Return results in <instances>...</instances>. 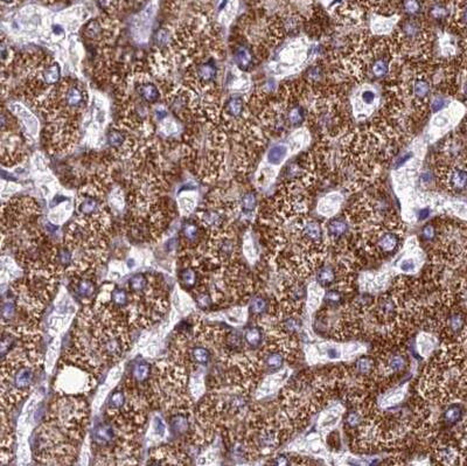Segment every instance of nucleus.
<instances>
[{"instance_id": "obj_1", "label": "nucleus", "mask_w": 467, "mask_h": 466, "mask_svg": "<svg viewBox=\"0 0 467 466\" xmlns=\"http://www.w3.org/2000/svg\"><path fill=\"white\" fill-rule=\"evenodd\" d=\"M397 40L400 43L408 47L417 46L425 40V30L423 24L414 17H409L400 25L397 33Z\"/></svg>"}, {"instance_id": "obj_2", "label": "nucleus", "mask_w": 467, "mask_h": 466, "mask_svg": "<svg viewBox=\"0 0 467 466\" xmlns=\"http://www.w3.org/2000/svg\"><path fill=\"white\" fill-rule=\"evenodd\" d=\"M386 50V48H385ZM374 53V55L368 57L365 70L368 71V77L371 79H382L388 75L390 70V59L389 54L386 53Z\"/></svg>"}, {"instance_id": "obj_3", "label": "nucleus", "mask_w": 467, "mask_h": 466, "mask_svg": "<svg viewBox=\"0 0 467 466\" xmlns=\"http://www.w3.org/2000/svg\"><path fill=\"white\" fill-rule=\"evenodd\" d=\"M88 271H81L75 272L74 283H72V290H74L76 297L82 299V301L90 302L95 297L96 292V285L94 283L91 278L86 276Z\"/></svg>"}, {"instance_id": "obj_4", "label": "nucleus", "mask_w": 467, "mask_h": 466, "mask_svg": "<svg viewBox=\"0 0 467 466\" xmlns=\"http://www.w3.org/2000/svg\"><path fill=\"white\" fill-rule=\"evenodd\" d=\"M443 179L450 190L462 191L467 187V171L458 165L445 168Z\"/></svg>"}, {"instance_id": "obj_5", "label": "nucleus", "mask_w": 467, "mask_h": 466, "mask_svg": "<svg viewBox=\"0 0 467 466\" xmlns=\"http://www.w3.org/2000/svg\"><path fill=\"white\" fill-rule=\"evenodd\" d=\"M201 229H202V227L200 223H195V222H186L182 226L181 235H182L183 243H186L188 245V249L195 248L198 243H200Z\"/></svg>"}, {"instance_id": "obj_6", "label": "nucleus", "mask_w": 467, "mask_h": 466, "mask_svg": "<svg viewBox=\"0 0 467 466\" xmlns=\"http://www.w3.org/2000/svg\"><path fill=\"white\" fill-rule=\"evenodd\" d=\"M431 94V84L425 77H417L412 82L411 95L415 102L423 103L426 102Z\"/></svg>"}, {"instance_id": "obj_7", "label": "nucleus", "mask_w": 467, "mask_h": 466, "mask_svg": "<svg viewBox=\"0 0 467 466\" xmlns=\"http://www.w3.org/2000/svg\"><path fill=\"white\" fill-rule=\"evenodd\" d=\"M169 424H171L172 431L176 436L187 435L191 428L190 418H188L187 414H184L183 411H176V413L173 414V416L169 418Z\"/></svg>"}, {"instance_id": "obj_8", "label": "nucleus", "mask_w": 467, "mask_h": 466, "mask_svg": "<svg viewBox=\"0 0 467 466\" xmlns=\"http://www.w3.org/2000/svg\"><path fill=\"white\" fill-rule=\"evenodd\" d=\"M179 279L182 287L186 290H194L199 284V273L195 270V266L191 263H187V266L179 272Z\"/></svg>"}, {"instance_id": "obj_9", "label": "nucleus", "mask_w": 467, "mask_h": 466, "mask_svg": "<svg viewBox=\"0 0 467 466\" xmlns=\"http://www.w3.org/2000/svg\"><path fill=\"white\" fill-rule=\"evenodd\" d=\"M151 377V366L147 363H136L131 369V384L133 386H145Z\"/></svg>"}, {"instance_id": "obj_10", "label": "nucleus", "mask_w": 467, "mask_h": 466, "mask_svg": "<svg viewBox=\"0 0 467 466\" xmlns=\"http://www.w3.org/2000/svg\"><path fill=\"white\" fill-rule=\"evenodd\" d=\"M235 61L241 70H248L252 64V53L247 45H238L234 53Z\"/></svg>"}, {"instance_id": "obj_11", "label": "nucleus", "mask_w": 467, "mask_h": 466, "mask_svg": "<svg viewBox=\"0 0 467 466\" xmlns=\"http://www.w3.org/2000/svg\"><path fill=\"white\" fill-rule=\"evenodd\" d=\"M188 355H190L192 362L198 364V366H207L212 360L211 350L207 347H204V346H194V347H192Z\"/></svg>"}, {"instance_id": "obj_12", "label": "nucleus", "mask_w": 467, "mask_h": 466, "mask_svg": "<svg viewBox=\"0 0 467 466\" xmlns=\"http://www.w3.org/2000/svg\"><path fill=\"white\" fill-rule=\"evenodd\" d=\"M302 234L306 240L313 242V243L319 242L323 237V230H321L320 225L316 221H312V220L304 223L302 227Z\"/></svg>"}, {"instance_id": "obj_13", "label": "nucleus", "mask_w": 467, "mask_h": 466, "mask_svg": "<svg viewBox=\"0 0 467 466\" xmlns=\"http://www.w3.org/2000/svg\"><path fill=\"white\" fill-rule=\"evenodd\" d=\"M148 284H150V279L146 274L144 273H136L130 278L129 281V290L130 296L139 295L146 290Z\"/></svg>"}, {"instance_id": "obj_14", "label": "nucleus", "mask_w": 467, "mask_h": 466, "mask_svg": "<svg viewBox=\"0 0 467 466\" xmlns=\"http://www.w3.org/2000/svg\"><path fill=\"white\" fill-rule=\"evenodd\" d=\"M288 152L289 150L287 145H274L267 152V162L273 166L281 165L285 160V158H287Z\"/></svg>"}, {"instance_id": "obj_15", "label": "nucleus", "mask_w": 467, "mask_h": 466, "mask_svg": "<svg viewBox=\"0 0 467 466\" xmlns=\"http://www.w3.org/2000/svg\"><path fill=\"white\" fill-rule=\"evenodd\" d=\"M398 242H400L398 235L395 233L388 232V233H383L381 236L379 237L378 244H379V247L382 249V251L392 252L397 248Z\"/></svg>"}, {"instance_id": "obj_16", "label": "nucleus", "mask_w": 467, "mask_h": 466, "mask_svg": "<svg viewBox=\"0 0 467 466\" xmlns=\"http://www.w3.org/2000/svg\"><path fill=\"white\" fill-rule=\"evenodd\" d=\"M110 297H111L112 305L118 309L128 308L130 299H131V297H130V294H128L124 289H119V288H116L114 291H111Z\"/></svg>"}, {"instance_id": "obj_17", "label": "nucleus", "mask_w": 467, "mask_h": 466, "mask_svg": "<svg viewBox=\"0 0 467 466\" xmlns=\"http://www.w3.org/2000/svg\"><path fill=\"white\" fill-rule=\"evenodd\" d=\"M347 229H348V225H347V222L343 219L332 220L327 227L328 235L333 238H339L340 236H342L347 232Z\"/></svg>"}, {"instance_id": "obj_18", "label": "nucleus", "mask_w": 467, "mask_h": 466, "mask_svg": "<svg viewBox=\"0 0 467 466\" xmlns=\"http://www.w3.org/2000/svg\"><path fill=\"white\" fill-rule=\"evenodd\" d=\"M401 9L408 17H416L422 11L421 0H401Z\"/></svg>"}, {"instance_id": "obj_19", "label": "nucleus", "mask_w": 467, "mask_h": 466, "mask_svg": "<svg viewBox=\"0 0 467 466\" xmlns=\"http://www.w3.org/2000/svg\"><path fill=\"white\" fill-rule=\"evenodd\" d=\"M17 309H18V304L16 301L12 298L5 299L3 303V310H2V318H3V323L5 324L6 321H10L13 319L14 316L17 313Z\"/></svg>"}, {"instance_id": "obj_20", "label": "nucleus", "mask_w": 467, "mask_h": 466, "mask_svg": "<svg viewBox=\"0 0 467 466\" xmlns=\"http://www.w3.org/2000/svg\"><path fill=\"white\" fill-rule=\"evenodd\" d=\"M304 118H305L304 109L302 107H298V106L291 108L287 115V119H288L289 124L293 126V128H298V126L302 125L304 122Z\"/></svg>"}, {"instance_id": "obj_21", "label": "nucleus", "mask_w": 467, "mask_h": 466, "mask_svg": "<svg viewBox=\"0 0 467 466\" xmlns=\"http://www.w3.org/2000/svg\"><path fill=\"white\" fill-rule=\"evenodd\" d=\"M454 19L459 28L467 31V0H460L458 3Z\"/></svg>"}, {"instance_id": "obj_22", "label": "nucleus", "mask_w": 467, "mask_h": 466, "mask_svg": "<svg viewBox=\"0 0 467 466\" xmlns=\"http://www.w3.org/2000/svg\"><path fill=\"white\" fill-rule=\"evenodd\" d=\"M447 325L452 333H460V332L462 331V328H464L465 326L464 314H461L459 312L452 313L451 316L448 317Z\"/></svg>"}, {"instance_id": "obj_23", "label": "nucleus", "mask_w": 467, "mask_h": 466, "mask_svg": "<svg viewBox=\"0 0 467 466\" xmlns=\"http://www.w3.org/2000/svg\"><path fill=\"white\" fill-rule=\"evenodd\" d=\"M283 356L281 353H269L264 359V364L269 370H277L283 366Z\"/></svg>"}, {"instance_id": "obj_24", "label": "nucleus", "mask_w": 467, "mask_h": 466, "mask_svg": "<svg viewBox=\"0 0 467 466\" xmlns=\"http://www.w3.org/2000/svg\"><path fill=\"white\" fill-rule=\"evenodd\" d=\"M244 338H245V341L248 342V345L252 346V347H257V346H259L260 342H262L263 335L259 328L251 327L245 332Z\"/></svg>"}, {"instance_id": "obj_25", "label": "nucleus", "mask_w": 467, "mask_h": 466, "mask_svg": "<svg viewBox=\"0 0 467 466\" xmlns=\"http://www.w3.org/2000/svg\"><path fill=\"white\" fill-rule=\"evenodd\" d=\"M461 415H462L461 408L459 407L458 404H453V406L448 407L446 409V411H445L444 418H445V421L447 422V423L454 424V423H457L459 420H460Z\"/></svg>"}, {"instance_id": "obj_26", "label": "nucleus", "mask_w": 467, "mask_h": 466, "mask_svg": "<svg viewBox=\"0 0 467 466\" xmlns=\"http://www.w3.org/2000/svg\"><path fill=\"white\" fill-rule=\"evenodd\" d=\"M241 206L244 213H251L255 211V208L257 206V198H256L255 193L249 192L247 194H244L241 200Z\"/></svg>"}, {"instance_id": "obj_27", "label": "nucleus", "mask_w": 467, "mask_h": 466, "mask_svg": "<svg viewBox=\"0 0 467 466\" xmlns=\"http://www.w3.org/2000/svg\"><path fill=\"white\" fill-rule=\"evenodd\" d=\"M418 348H419V352H421V354L428 356L429 353L431 352L433 348V340L431 339V337H429V335H425V334L419 335Z\"/></svg>"}, {"instance_id": "obj_28", "label": "nucleus", "mask_w": 467, "mask_h": 466, "mask_svg": "<svg viewBox=\"0 0 467 466\" xmlns=\"http://www.w3.org/2000/svg\"><path fill=\"white\" fill-rule=\"evenodd\" d=\"M318 279L323 285H329L335 279V272L331 266H325L318 273Z\"/></svg>"}, {"instance_id": "obj_29", "label": "nucleus", "mask_w": 467, "mask_h": 466, "mask_svg": "<svg viewBox=\"0 0 467 466\" xmlns=\"http://www.w3.org/2000/svg\"><path fill=\"white\" fill-rule=\"evenodd\" d=\"M321 294H323V292L320 291V289L317 284H313L312 287H310V308L312 310L316 309L317 306L320 304Z\"/></svg>"}, {"instance_id": "obj_30", "label": "nucleus", "mask_w": 467, "mask_h": 466, "mask_svg": "<svg viewBox=\"0 0 467 466\" xmlns=\"http://www.w3.org/2000/svg\"><path fill=\"white\" fill-rule=\"evenodd\" d=\"M335 410H332V411H329L328 414H326L324 415V417H323V420L320 421V425H321V428H332V427H334V425L336 424V422H338V418L340 416V414H335L334 413Z\"/></svg>"}, {"instance_id": "obj_31", "label": "nucleus", "mask_w": 467, "mask_h": 466, "mask_svg": "<svg viewBox=\"0 0 467 466\" xmlns=\"http://www.w3.org/2000/svg\"><path fill=\"white\" fill-rule=\"evenodd\" d=\"M320 353L324 354L329 360H336L341 355V352H340V349L335 345H325V347L320 350Z\"/></svg>"}, {"instance_id": "obj_32", "label": "nucleus", "mask_w": 467, "mask_h": 466, "mask_svg": "<svg viewBox=\"0 0 467 466\" xmlns=\"http://www.w3.org/2000/svg\"><path fill=\"white\" fill-rule=\"evenodd\" d=\"M398 268H400L401 271H403L404 273H411L415 272L416 269H417V264H416L414 258H403L398 264Z\"/></svg>"}, {"instance_id": "obj_33", "label": "nucleus", "mask_w": 467, "mask_h": 466, "mask_svg": "<svg viewBox=\"0 0 467 466\" xmlns=\"http://www.w3.org/2000/svg\"><path fill=\"white\" fill-rule=\"evenodd\" d=\"M447 14H448L447 7L444 6L443 4H434V5L432 6L431 16L432 18H434V19H437V20L444 19Z\"/></svg>"}, {"instance_id": "obj_34", "label": "nucleus", "mask_w": 467, "mask_h": 466, "mask_svg": "<svg viewBox=\"0 0 467 466\" xmlns=\"http://www.w3.org/2000/svg\"><path fill=\"white\" fill-rule=\"evenodd\" d=\"M379 306H380V311H381L383 316H389V314L394 313V311H395V303L389 298L382 299V301L380 302Z\"/></svg>"}, {"instance_id": "obj_35", "label": "nucleus", "mask_w": 467, "mask_h": 466, "mask_svg": "<svg viewBox=\"0 0 467 466\" xmlns=\"http://www.w3.org/2000/svg\"><path fill=\"white\" fill-rule=\"evenodd\" d=\"M251 312L253 314H262L264 311H265L266 309V302H265V299H263V298H260V297H257L253 299V301L251 302Z\"/></svg>"}, {"instance_id": "obj_36", "label": "nucleus", "mask_w": 467, "mask_h": 466, "mask_svg": "<svg viewBox=\"0 0 467 466\" xmlns=\"http://www.w3.org/2000/svg\"><path fill=\"white\" fill-rule=\"evenodd\" d=\"M371 361L368 357H361V359L356 362V370L360 374H367L371 369Z\"/></svg>"}, {"instance_id": "obj_37", "label": "nucleus", "mask_w": 467, "mask_h": 466, "mask_svg": "<svg viewBox=\"0 0 467 466\" xmlns=\"http://www.w3.org/2000/svg\"><path fill=\"white\" fill-rule=\"evenodd\" d=\"M389 367H390V369L394 371H400L405 367V361L403 357L400 355L394 356L389 361Z\"/></svg>"}, {"instance_id": "obj_38", "label": "nucleus", "mask_w": 467, "mask_h": 466, "mask_svg": "<svg viewBox=\"0 0 467 466\" xmlns=\"http://www.w3.org/2000/svg\"><path fill=\"white\" fill-rule=\"evenodd\" d=\"M283 326L287 331L289 332H296L298 331L300 328V321L297 319V318H292L290 317L287 320H284Z\"/></svg>"}, {"instance_id": "obj_39", "label": "nucleus", "mask_w": 467, "mask_h": 466, "mask_svg": "<svg viewBox=\"0 0 467 466\" xmlns=\"http://www.w3.org/2000/svg\"><path fill=\"white\" fill-rule=\"evenodd\" d=\"M361 100H362V102H363L364 104H367V106H371L376 100V94L374 90L365 89L361 92Z\"/></svg>"}, {"instance_id": "obj_40", "label": "nucleus", "mask_w": 467, "mask_h": 466, "mask_svg": "<svg viewBox=\"0 0 467 466\" xmlns=\"http://www.w3.org/2000/svg\"><path fill=\"white\" fill-rule=\"evenodd\" d=\"M403 396H404L403 390H398V392L393 393L392 395H389L388 397H387V400H385V404L387 407L393 406V404H396V403L400 402L402 399H403Z\"/></svg>"}, {"instance_id": "obj_41", "label": "nucleus", "mask_w": 467, "mask_h": 466, "mask_svg": "<svg viewBox=\"0 0 467 466\" xmlns=\"http://www.w3.org/2000/svg\"><path fill=\"white\" fill-rule=\"evenodd\" d=\"M446 107V100L443 99V97H434L431 102V110L433 113H437L441 109Z\"/></svg>"}, {"instance_id": "obj_42", "label": "nucleus", "mask_w": 467, "mask_h": 466, "mask_svg": "<svg viewBox=\"0 0 467 466\" xmlns=\"http://www.w3.org/2000/svg\"><path fill=\"white\" fill-rule=\"evenodd\" d=\"M422 236L424 238L425 241H431L436 236V228L432 225H426L424 228H423L422 232Z\"/></svg>"}, {"instance_id": "obj_43", "label": "nucleus", "mask_w": 467, "mask_h": 466, "mask_svg": "<svg viewBox=\"0 0 467 466\" xmlns=\"http://www.w3.org/2000/svg\"><path fill=\"white\" fill-rule=\"evenodd\" d=\"M359 423H360V415H357L356 413L349 414V416L347 417V424H348L350 428H354V427H356Z\"/></svg>"}, {"instance_id": "obj_44", "label": "nucleus", "mask_w": 467, "mask_h": 466, "mask_svg": "<svg viewBox=\"0 0 467 466\" xmlns=\"http://www.w3.org/2000/svg\"><path fill=\"white\" fill-rule=\"evenodd\" d=\"M340 298H341V296H340L339 292H336V291H331L329 294H327V297H326L327 302L332 303V304H334V303H339Z\"/></svg>"}, {"instance_id": "obj_45", "label": "nucleus", "mask_w": 467, "mask_h": 466, "mask_svg": "<svg viewBox=\"0 0 467 466\" xmlns=\"http://www.w3.org/2000/svg\"><path fill=\"white\" fill-rule=\"evenodd\" d=\"M430 214H431V209L428 208V207L422 208L421 211L418 212V220H419V221H424V220H426L429 218Z\"/></svg>"}, {"instance_id": "obj_46", "label": "nucleus", "mask_w": 467, "mask_h": 466, "mask_svg": "<svg viewBox=\"0 0 467 466\" xmlns=\"http://www.w3.org/2000/svg\"><path fill=\"white\" fill-rule=\"evenodd\" d=\"M410 158H411V153H407L405 155H403V157H401L400 159H397V161H396V167H400V166L404 165L405 162H407Z\"/></svg>"}, {"instance_id": "obj_47", "label": "nucleus", "mask_w": 467, "mask_h": 466, "mask_svg": "<svg viewBox=\"0 0 467 466\" xmlns=\"http://www.w3.org/2000/svg\"><path fill=\"white\" fill-rule=\"evenodd\" d=\"M274 464H277V465H288L289 461L287 459V457L279 456V457L276 458V461H274Z\"/></svg>"}, {"instance_id": "obj_48", "label": "nucleus", "mask_w": 467, "mask_h": 466, "mask_svg": "<svg viewBox=\"0 0 467 466\" xmlns=\"http://www.w3.org/2000/svg\"><path fill=\"white\" fill-rule=\"evenodd\" d=\"M462 92H464V96L467 100V79L464 82V85H462Z\"/></svg>"}, {"instance_id": "obj_49", "label": "nucleus", "mask_w": 467, "mask_h": 466, "mask_svg": "<svg viewBox=\"0 0 467 466\" xmlns=\"http://www.w3.org/2000/svg\"><path fill=\"white\" fill-rule=\"evenodd\" d=\"M465 130H466V132H467V121H466V123H465Z\"/></svg>"}]
</instances>
